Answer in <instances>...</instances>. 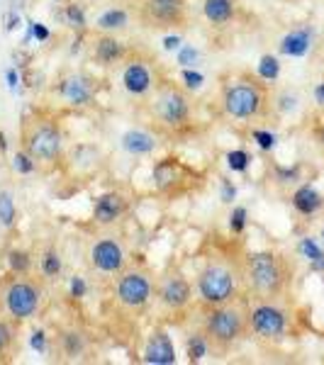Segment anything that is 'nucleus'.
<instances>
[{
	"mask_svg": "<svg viewBox=\"0 0 324 365\" xmlns=\"http://www.w3.org/2000/svg\"><path fill=\"white\" fill-rule=\"evenodd\" d=\"M8 81H10V88H17V81H20V76H17V71H8Z\"/></svg>",
	"mask_w": 324,
	"mask_h": 365,
	"instance_id": "obj_47",
	"label": "nucleus"
},
{
	"mask_svg": "<svg viewBox=\"0 0 324 365\" xmlns=\"http://www.w3.org/2000/svg\"><path fill=\"white\" fill-rule=\"evenodd\" d=\"M44 297L46 287L37 273H8L0 278V314L20 327L42 312Z\"/></svg>",
	"mask_w": 324,
	"mask_h": 365,
	"instance_id": "obj_7",
	"label": "nucleus"
},
{
	"mask_svg": "<svg viewBox=\"0 0 324 365\" xmlns=\"http://www.w3.org/2000/svg\"><path fill=\"white\" fill-rule=\"evenodd\" d=\"M120 146L132 156H146L158 146L156 134L146 132V129H129V132L122 134Z\"/></svg>",
	"mask_w": 324,
	"mask_h": 365,
	"instance_id": "obj_23",
	"label": "nucleus"
},
{
	"mask_svg": "<svg viewBox=\"0 0 324 365\" xmlns=\"http://www.w3.org/2000/svg\"><path fill=\"white\" fill-rule=\"evenodd\" d=\"M270 108L273 98L261 76L251 73H234L222 78L220 86V110L227 120L234 122H256L263 120Z\"/></svg>",
	"mask_w": 324,
	"mask_h": 365,
	"instance_id": "obj_4",
	"label": "nucleus"
},
{
	"mask_svg": "<svg viewBox=\"0 0 324 365\" xmlns=\"http://www.w3.org/2000/svg\"><path fill=\"white\" fill-rule=\"evenodd\" d=\"M154 302L161 304L171 314H186L193 307V285L181 268H166L156 275Z\"/></svg>",
	"mask_w": 324,
	"mask_h": 365,
	"instance_id": "obj_15",
	"label": "nucleus"
},
{
	"mask_svg": "<svg viewBox=\"0 0 324 365\" xmlns=\"http://www.w3.org/2000/svg\"><path fill=\"white\" fill-rule=\"evenodd\" d=\"M129 56L127 44L120 39V34H103L96 32L91 42V61L100 68H110V66H120L125 63V58Z\"/></svg>",
	"mask_w": 324,
	"mask_h": 365,
	"instance_id": "obj_17",
	"label": "nucleus"
},
{
	"mask_svg": "<svg viewBox=\"0 0 324 365\" xmlns=\"http://www.w3.org/2000/svg\"><path fill=\"white\" fill-rule=\"evenodd\" d=\"M93 349V339L81 324H59L54 336H49V353L61 363H76Z\"/></svg>",
	"mask_w": 324,
	"mask_h": 365,
	"instance_id": "obj_16",
	"label": "nucleus"
},
{
	"mask_svg": "<svg viewBox=\"0 0 324 365\" xmlns=\"http://www.w3.org/2000/svg\"><path fill=\"white\" fill-rule=\"evenodd\" d=\"M237 0H203V15L215 27H227L237 17Z\"/></svg>",
	"mask_w": 324,
	"mask_h": 365,
	"instance_id": "obj_24",
	"label": "nucleus"
},
{
	"mask_svg": "<svg viewBox=\"0 0 324 365\" xmlns=\"http://www.w3.org/2000/svg\"><path fill=\"white\" fill-rule=\"evenodd\" d=\"M49 98L61 110L93 108L98 100V81L88 73H81V71H71L49 88Z\"/></svg>",
	"mask_w": 324,
	"mask_h": 365,
	"instance_id": "obj_12",
	"label": "nucleus"
},
{
	"mask_svg": "<svg viewBox=\"0 0 324 365\" xmlns=\"http://www.w3.org/2000/svg\"><path fill=\"white\" fill-rule=\"evenodd\" d=\"M20 149L34 158L37 168H54L64 161V127L54 110L29 108L22 113Z\"/></svg>",
	"mask_w": 324,
	"mask_h": 365,
	"instance_id": "obj_3",
	"label": "nucleus"
},
{
	"mask_svg": "<svg viewBox=\"0 0 324 365\" xmlns=\"http://www.w3.org/2000/svg\"><path fill=\"white\" fill-rule=\"evenodd\" d=\"M151 180H154L156 190L166 197H181L203 182L196 168L186 166L181 158H173V156L161 158V161L154 163V168H151Z\"/></svg>",
	"mask_w": 324,
	"mask_h": 365,
	"instance_id": "obj_13",
	"label": "nucleus"
},
{
	"mask_svg": "<svg viewBox=\"0 0 324 365\" xmlns=\"http://www.w3.org/2000/svg\"><path fill=\"white\" fill-rule=\"evenodd\" d=\"M163 78L158 61L154 56L146 54H132L122 63V88L127 91V96L132 98H149L151 91L158 86V81Z\"/></svg>",
	"mask_w": 324,
	"mask_h": 365,
	"instance_id": "obj_14",
	"label": "nucleus"
},
{
	"mask_svg": "<svg viewBox=\"0 0 324 365\" xmlns=\"http://www.w3.org/2000/svg\"><path fill=\"white\" fill-rule=\"evenodd\" d=\"M156 292V275L151 268L141 266H129L122 270L120 275L113 280V299L117 309H122L127 317H141L154 302Z\"/></svg>",
	"mask_w": 324,
	"mask_h": 365,
	"instance_id": "obj_8",
	"label": "nucleus"
},
{
	"mask_svg": "<svg viewBox=\"0 0 324 365\" xmlns=\"http://www.w3.org/2000/svg\"><path fill=\"white\" fill-rule=\"evenodd\" d=\"M249 161H251V156L246 154V151H229L227 154V166L232 168V170H237V173H244L246 168H249Z\"/></svg>",
	"mask_w": 324,
	"mask_h": 365,
	"instance_id": "obj_34",
	"label": "nucleus"
},
{
	"mask_svg": "<svg viewBox=\"0 0 324 365\" xmlns=\"http://www.w3.org/2000/svg\"><path fill=\"white\" fill-rule=\"evenodd\" d=\"M132 15L144 29L166 32L188 25L191 5L188 0H134Z\"/></svg>",
	"mask_w": 324,
	"mask_h": 365,
	"instance_id": "obj_11",
	"label": "nucleus"
},
{
	"mask_svg": "<svg viewBox=\"0 0 324 365\" xmlns=\"http://www.w3.org/2000/svg\"><path fill=\"white\" fill-rule=\"evenodd\" d=\"M129 212V197L120 190H108L100 192L93 202V222L98 227H115Z\"/></svg>",
	"mask_w": 324,
	"mask_h": 365,
	"instance_id": "obj_18",
	"label": "nucleus"
},
{
	"mask_svg": "<svg viewBox=\"0 0 324 365\" xmlns=\"http://www.w3.org/2000/svg\"><path fill=\"white\" fill-rule=\"evenodd\" d=\"M32 25V34L39 39V42H44V39H49V29H46L44 25H39V22H29Z\"/></svg>",
	"mask_w": 324,
	"mask_h": 365,
	"instance_id": "obj_41",
	"label": "nucleus"
},
{
	"mask_svg": "<svg viewBox=\"0 0 324 365\" xmlns=\"http://www.w3.org/2000/svg\"><path fill=\"white\" fill-rule=\"evenodd\" d=\"M234 192H237V190H234V185H229L227 180L222 182V200H225V202H232V200H234Z\"/></svg>",
	"mask_w": 324,
	"mask_h": 365,
	"instance_id": "obj_43",
	"label": "nucleus"
},
{
	"mask_svg": "<svg viewBox=\"0 0 324 365\" xmlns=\"http://www.w3.org/2000/svg\"><path fill=\"white\" fill-rule=\"evenodd\" d=\"M34 256L27 249H10L8 251V268L10 273H34Z\"/></svg>",
	"mask_w": 324,
	"mask_h": 365,
	"instance_id": "obj_28",
	"label": "nucleus"
},
{
	"mask_svg": "<svg viewBox=\"0 0 324 365\" xmlns=\"http://www.w3.org/2000/svg\"><path fill=\"white\" fill-rule=\"evenodd\" d=\"M20 351V324L0 314V363H10Z\"/></svg>",
	"mask_w": 324,
	"mask_h": 365,
	"instance_id": "obj_22",
	"label": "nucleus"
},
{
	"mask_svg": "<svg viewBox=\"0 0 324 365\" xmlns=\"http://www.w3.org/2000/svg\"><path fill=\"white\" fill-rule=\"evenodd\" d=\"M254 139L258 141V146H261L263 151H270L275 146V137L270 132H266V129H254Z\"/></svg>",
	"mask_w": 324,
	"mask_h": 365,
	"instance_id": "obj_38",
	"label": "nucleus"
},
{
	"mask_svg": "<svg viewBox=\"0 0 324 365\" xmlns=\"http://www.w3.org/2000/svg\"><path fill=\"white\" fill-rule=\"evenodd\" d=\"M186 353H188V361H191V363L205 361V358L212 353L210 341H208V336H205L203 331H200L198 324L191 329V331H188V336H186Z\"/></svg>",
	"mask_w": 324,
	"mask_h": 365,
	"instance_id": "obj_27",
	"label": "nucleus"
},
{
	"mask_svg": "<svg viewBox=\"0 0 324 365\" xmlns=\"http://www.w3.org/2000/svg\"><path fill=\"white\" fill-rule=\"evenodd\" d=\"M293 266L278 251H244V292L249 299H283Z\"/></svg>",
	"mask_w": 324,
	"mask_h": 365,
	"instance_id": "obj_5",
	"label": "nucleus"
},
{
	"mask_svg": "<svg viewBox=\"0 0 324 365\" xmlns=\"http://www.w3.org/2000/svg\"><path fill=\"white\" fill-rule=\"evenodd\" d=\"M290 324L293 314L283 304V299H249L251 336L278 344V341H283L290 334Z\"/></svg>",
	"mask_w": 324,
	"mask_h": 365,
	"instance_id": "obj_10",
	"label": "nucleus"
},
{
	"mask_svg": "<svg viewBox=\"0 0 324 365\" xmlns=\"http://www.w3.org/2000/svg\"><path fill=\"white\" fill-rule=\"evenodd\" d=\"M149 120L158 134L178 137L191 132L193 127V96L191 88L176 83L173 78L163 76L149 96Z\"/></svg>",
	"mask_w": 324,
	"mask_h": 365,
	"instance_id": "obj_6",
	"label": "nucleus"
},
{
	"mask_svg": "<svg viewBox=\"0 0 324 365\" xmlns=\"http://www.w3.org/2000/svg\"><path fill=\"white\" fill-rule=\"evenodd\" d=\"M298 103H300L298 96H293V93H280V96L275 98L273 108L278 110V113L288 115V113H293V110H298Z\"/></svg>",
	"mask_w": 324,
	"mask_h": 365,
	"instance_id": "obj_36",
	"label": "nucleus"
},
{
	"mask_svg": "<svg viewBox=\"0 0 324 365\" xmlns=\"http://www.w3.org/2000/svg\"><path fill=\"white\" fill-rule=\"evenodd\" d=\"M196 324L200 327V331L208 336L212 353L227 356L229 351L237 349L241 341L251 336L249 299L239 297L225 304H210V307L200 304V317Z\"/></svg>",
	"mask_w": 324,
	"mask_h": 365,
	"instance_id": "obj_2",
	"label": "nucleus"
},
{
	"mask_svg": "<svg viewBox=\"0 0 324 365\" xmlns=\"http://www.w3.org/2000/svg\"><path fill=\"white\" fill-rule=\"evenodd\" d=\"M298 249L312 263V268H315V270H324V251H322V246L317 244L315 239H303Z\"/></svg>",
	"mask_w": 324,
	"mask_h": 365,
	"instance_id": "obj_29",
	"label": "nucleus"
},
{
	"mask_svg": "<svg viewBox=\"0 0 324 365\" xmlns=\"http://www.w3.org/2000/svg\"><path fill=\"white\" fill-rule=\"evenodd\" d=\"M29 344H32V349L37 353H49V336H46V331H42V329H34Z\"/></svg>",
	"mask_w": 324,
	"mask_h": 365,
	"instance_id": "obj_37",
	"label": "nucleus"
},
{
	"mask_svg": "<svg viewBox=\"0 0 324 365\" xmlns=\"http://www.w3.org/2000/svg\"><path fill=\"white\" fill-rule=\"evenodd\" d=\"M132 8H122V5H113V8L103 10L98 20L93 22V32L103 34H122L132 25Z\"/></svg>",
	"mask_w": 324,
	"mask_h": 365,
	"instance_id": "obj_20",
	"label": "nucleus"
},
{
	"mask_svg": "<svg viewBox=\"0 0 324 365\" xmlns=\"http://www.w3.org/2000/svg\"><path fill=\"white\" fill-rule=\"evenodd\" d=\"M196 56H198V51L193 49V46H183V51H181V58H178V61H181V63L196 61Z\"/></svg>",
	"mask_w": 324,
	"mask_h": 365,
	"instance_id": "obj_42",
	"label": "nucleus"
},
{
	"mask_svg": "<svg viewBox=\"0 0 324 365\" xmlns=\"http://www.w3.org/2000/svg\"><path fill=\"white\" fill-rule=\"evenodd\" d=\"M315 100L320 105H324V81L322 83H317V88H315Z\"/></svg>",
	"mask_w": 324,
	"mask_h": 365,
	"instance_id": "obj_46",
	"label": "nucleus"
},
{
	"mask_svg": "<svg viewBox=\"0 0 324 365\" xmlns=\"http://www.w3.org/2000/svg\"><path fill=\"white\" fill-rule=\"evenodd\" d=\"M144 363L151 365H171L176 363V349H173V341H171L168 331L163 327H156L154 331L149 334L144 346Z\"/></svg>",
	"mask_w": 324,
	"mask_h": 365,
	"instance_id": "obj_19",
	"label": "nucleus"
},
{
	"mask_svg": "<svg viewBox=\"0 0 324 365\" xmlns=\"http://www.w3.org/2000/svg\"><path fill=\"white\" fill-rule=\"evenodd\" d=\"M163 46H166L168 51L181 49V37H166V39H163Z\"/></svg>",
	"mask_w": 324,
	"mask_h": 365,
	"instance_id": "obj_44",
	"label": "nucleus"
},
{
	"mask_svg": "<svg viewBox=\"0 0 324 365\" xmlns=\"http://www.w3.org/2000/svg\"><path fill=\"white\" fill-rule=\"evenodd\" d=\"M88 270L96 275L98 280L113 282L125 268L132 266V253H129V244L122 234L105 232L91 241L86 253Z\"/></svg>",
	"mask_w": 324,
	"mask_h": 365,
	"instance_id": "obj_9",
	"label": "nucleus"
},
{
	"mask_svg": "<svg viewBox=\"0 0 324 365\" xmlns=\"http://www.w3.org/2000/svg\"><path fill=\"white\" fill-rule=\"evenodd\" d=\"M322 205H324V197L320 195V190L308 185V182H305V185H300L298 190L293 192V207H295L303 217L317 215V212L322 210Z\"/></svg>",
	"mask_w": 324,
	"mask_h": 365,
	"instance_id": "obj_25",
	"label": "nucleus"
},
{
	"mask_svg": "<svg viewBox=\"0 0 324 365\" xmlns=\"http://www.w3.org/2000/svg\"><path fill=\"white\" fill-rule=\"evenodd\" d=\"M71 295H74V297H83L86 295V280L79 278V275H74V278H71Z\"/></svg>",
	"mask_w": 324,
	"mask_h": 365,
	"instance_id": "obj_40",
	"label": "nucleus"
},
{
	"mask_svg": "<svg viewBox=\"0 0 324 365\" xmlns=\"http://www.w3.org/2000/svg\"><path fill=\"white\" fill-rule=\"evenodd\" d=\"M64 22H66L69 27H76V29H83L88 25L86 20V5L83 3H69L66 8H64Z\"/></svg>",
	"mask_w": 324,
	"mask_h": 365,
	"instance_id": "obj_30",
	"label": "nucleus"
},
{
	"mask_svg": "<svg viewBox=\"0 0 324 365\" xmlns=\"http://www.w3.org/2000/svg\"><path fill=\"white\" fill-rule=\"evenodd\" d=\"M183 81H186V88H191V91H198L200 86H203V73H198V71H191L186 68L183 71Z\"/></svg>",
	"mask_w": 324,
	"mask_h": 365,
	"instance_id": "obj_39",
	"label": "nucleus"
},
{
	"mask_svg": "<svg viewBox=\"0 0 324 365\" xmlns=\"http://www.w3.org/2000/svg\"><path fill=\"white\" fill-rule=\"evenodd\" d=\"M258 76H261L266 83H270V81H275L280 76V63L275 56H263L261 61H258Z\"/></svg>",
	"mask_w": 324,
	"mask_h": 365,
	"instance_id": "obj_32",
	"label": "nucleus"
},
{
	"mask_svg": "<svg viewBox=\"0 0 324 365\" xmlns=\"http://www.w3.org/2000/svg\"><path fill=\"white\" fill-rule=\"evenodd\" d=\"M198 304H225L246 297L244 292V251L234 246H217L205 256L196 278Z\"/></svg>",
	"mask_w": 324,
	"mask_h": 365,
	"instance_id": "obj_1",
	"label": "nucleus"
},
{
	"mask_svg": "<svg viewBox=\"0 0 324 365\" xmlns=\"http://www.w3.org/2000/svg\"><path fill=\"white\" fill-rule=\"evenodd\" d=\"M61 273H64L61 251L56 249V244L44 246V249L37 253V275L44 282H54L61 278Z\"/></svg>",
	"mask_w": 324,
	"mask_h": 365,
	"instance_id": "obj_21",
	"label": "nucleus"
},
{
	"mask_svg": "<svg viewBox=\"0 0 324 365\" xmlns=\"http://www.w3.org/2000/svg\"><path fill=\"white\" fill-rule=\"evenodd\" d=\"M15 220H17V207L13 195L8 190H0V225L10 229L15 225Z\"/></svg>",
	"mask_w": 324,
	"mask_h": 365,
	"instance_id": "obj_31",
	"label": "nucleus"
},
{
	"mask_svg": "<svg viewBox=\"0 0 324 365\" xmlns=\"http://www.w3.org/2000/svg\"><path fill=\"white\" fill-rule=\"evenodd\" d=\"M246 229V207H234L232 215H229V232L234 237H241Z\"/></svg>",
	"mask_w": 324,
	"mask_h": 365,
	"instance_id": "obj_35",
	"label": "nucleus"
},
{
	"mask_svg": "<svg viewBox=\"0 0 324 365\" xmlns=\"http://www.w3.org/2000/svg\"><path fill=\"white\" fill-rule=\"evenodd\" d=\"M13 166L17 173H22V175H29L37 170V163H34V158L29 156L25 149H17V154L13 156Z\"/></svg>",
	"mask_w": 324,
	"mask_h": 365,
	"instance_id": "obj_33",
	"label": "nucleus"
},
{
	"mask_svg": "<svg viewBox=\"0 0 324 365\" xmlns=\"http://www.w3.org/2000/svg\"><path fill=\"white\" fill-rule=\"evenodd\" d=\"M322 239H324V229H322Z\"/></svg>",
	"mask_w": 324,
	"mask_h": 365,
	"instance_id": "obj_48",
	"label": "nucleus"
},
{
	"mask_svg": "<svg viewBox=\"0 0 324 365\" xmlns=\"http://www.w3.org/2000/svg\"><path fill=\"white\" fill-rule=\"evenodd\" d=\"M315 139H317V144H320L322 149H324V120L315 127Z\"/></svg>",
	"mask_w": 324,
	"mask_h": 365,
	"instance_id": "obj_45",
	"label": "nucleus"
},
{
	"mask_svg": "<svg viewBox=\"0 0 324 365\" xmlns=\"http://www.w3.org/2000/svg\"><path fill=\"white\" fill-rule=\"evenodd\" d=\"M310 44H312V29L300 27V29H293L290 34L283 37L280 51L285 56H305L310 51Z\"/></svg>",
	"mask_w": 324,
	"mask_h": 365,
	"instance_id": "obj_26",
	"label": "nucleus"
}]
</instances>
